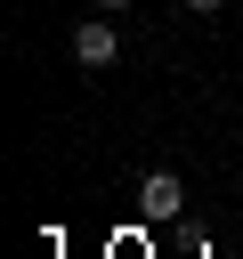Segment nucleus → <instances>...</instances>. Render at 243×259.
<instances>
[{
    "instance_id": "nucleus-1",
    "label": "nucleus",
    "mask_w": 243,
    "mask_h": 259,
    "mask_svg": "<svg viewBox=\"0 0 243 259\" xmlns=\"http://www.w3.org/2000/svg\"><path fill=\"white\" fill-rule=\"evenodd\" d=\"M178 202H186L178 170H146V178H138V210H146L154 227H170V219H178Z\"/></svg>"
},
{
    "instance_id": "nucleus-2",
    "label": "nucleus",
    "mask_w": 243,
    "mask_h": 259,
    "mask_svg": "<svg viewBox=\"0 0 243 259\" xmlns=\"http://www.w3.org/2000/svg\"><path fill=\"white\" fill-rule=\"evenodd\" d=\"M73 57H81L89 73H97V65H113V57H122V40H113V24H105V16H89V24H73Z\"/></svg>"
},
{
    "instance_id": "nucleus-3",
    "label": "nucleus",
    "mask_w": 243,
    "mask_h": 259,
    "mask_svg": "<svg viewBox=\"0 0 243 259\" xmlns=\"http://www.w3.org/2000/svg\"><path fill=\"white\" fill-rule=\"evenodd\" d=\"M186 8H227V0H186Z\"/></svg>"
},
{
    "instance_id": "nucleus-4",
    "label": "nucleus",
    "mask_w": 243,
    "mask_h": 259,
    "mask_svg": "<svg viewBox=\"0 0 243 259\" xmlns=\"http://www.w3.org/2000/svg\"><path fill=\"white\" fill-rule=\"evenodd\" d=\"M89 8H130V0H89Z\"/></svg>"
}]
</instances>
